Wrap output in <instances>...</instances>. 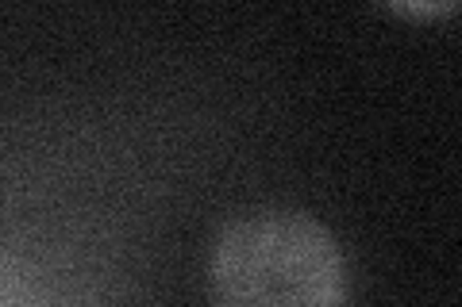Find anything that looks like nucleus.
I'll use <instances>...</instances> for the list:
<instances>
[{"mask_svg":"<svg viewBox=\"0 0 462 307\" xmlns=\"http://www.w3.org/2000/svg\"><path fill=\"white\" fill-rule=\"evenodd\" d=\"M212 307H346L351 261L305 208H247L224 219L205 254Z\"/></svg>","mask_w":462,"mask_h":307,"instance_id":"obj_1","label":"nucleus"},{"mask_svg":"<svg viewBox=\"0 0 462 307\" xmlns=\"http://www.w3.org/2000/svg\"><path fill=\"white\" fill-rule=\"evenodd\" d=\"M458 5H397L404 16H439V12H455Z\"/></svg>","mask_w":462,"mask_h":307,"instance_id":"obj_2","label":"nucleus"}]
</instances>
